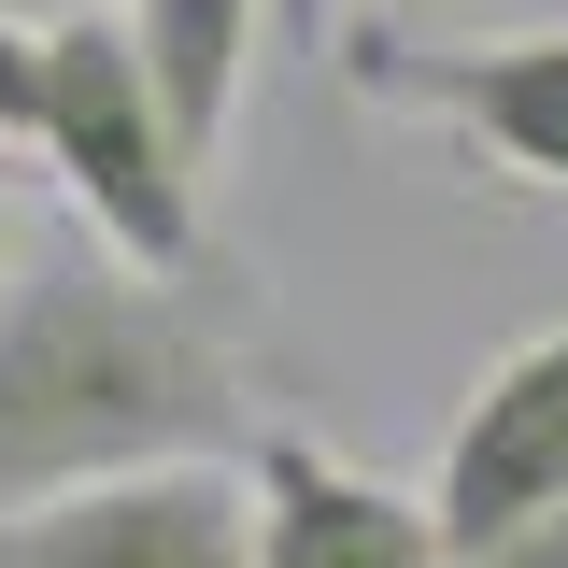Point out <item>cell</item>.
<instances>
[{
  "label": "cell",
  "instance_id": "cell-3",
  "mask_svg": "<svg viewBox=\"0 0 568 568\" xmlns=\"http://www.w3.org/2000/svg\"><path fill=\"white\" fill-rule=\"evenodd\" d=\"M342 85L384 114H426L469 156H497L511 185L568 200V29L526 43H413V29H342Z\"/></svg>",
  "mask_w": 568,
  "mask_h": 568
},
{
  "label": "cell",
  "instance_id": "cell-11",
  "mask_svg": "<svg viewBox=\"0 0 568 568\" xmlns=\"http://www.w3.org/2000/svg\"><path fill=\"white\" fill-rule=\"evenodd\" d=\"M14 256H29V213H14V185H0V284H14Z\"/></svg>",
  "mask_w": 568,
  "mask_h": 568
},
{
  "label": "cell",
  "instance_id": "cell-2",
  "mask_svg": "<svg viewBox=\"0 0 568 568\" xmlns=\"http://www.w3.org/2000/svg\"><path fill=\"white\" fill-rule=\"evenodd\" d=\"M29 156L71 185V213H85L114 256L200 271V185L213 171L171 142V114H156V71H142V43H129V0L43 29V129H29Z\"/></svg>",
  "mask_w": 568,
  "mask_h": 568
},
{
  "label": "cell",
  "instance_id": "cell-4",
  "mask_svg": "<svg viewBox=\"0 0 568 568\" xmlns=\"http://www.w3.org/2000/svg\"><path fill=\"white\" fill-rule=\"evenodd\" d=\"M0 568H256V484L242 455H171L0 511Z\"/></svg>",
  "mask_w": 568,
  "mask_h": 568
},
{
  "label": "cell",
  "instance_id": "cell-8",
  "mask_svg": "<svg viewBox=\"0 0 568 568\" xmlns=\"http://www.w3.org/2000/svg\"><path fill=\"white\" fill-rule=\"evenodd\" d=\"M455 568H568V497L526 511V526H497V540H455Z\"/></svg>",
  "mask_w": 568,
  "mask_h": 568
},
{
  "label": "cell",
  "instance_id": "cell-10",
  "mask_svg": "<svg viewBox=\"0 0 568 568\" xmlns=\"http://www.w3.org/2000/svg\"><path fill=\"white\" fill-rule=\"evenodd\" d=\"M14 29H71V14H114V0H0Z\"/></svg>",
  "mask_w": 568,
  "mask_h": 568
},
{
  "label": "cell",
  "instance_id": "cell-9",
  "mask_svg": "<svg viewBox=\"0 0 568 568\" xmlns=\"http://www.w3.org/2000/svg\"><path fill=\"white\" fill-rule=\"evenodd\" d=\"M29 129H43V29L0 14V142H29Z\"/></svg>",
  "mask_w": 568,
  "mask_h": 568
},
{
  "label": "cell",
  "instance_id": "cell-6",
  "mask_svg": "<svg viewBox=\"0 0 568 568\" xmlns=\"http://www.w3.org/2000/svg\"><path fill=\"white\" fill-rule=\"evenodd\" d=\"M426 497H440V540H497V526H526V511L568 497V327L511 342L469 384V413L440 426Z\"/></svg>",
  "mask_w": 568,
  "mask_h": 568
},
{
  "label": "cell",
  "instance_id": "cell-5",
  "mask_svg": "<svg viewBox=\"0 0 568 568\" xmlns=\"http://www.w3.org/2000/svg\"><path fill=\"white\" fill-rule=\"evenodd\" d=\"M242 484H256V568H455L440 497L384 484V469H342L313 426H256Z\"/></svg>",
  "mask_w": 568,
  "mask_h": 568
},
{
  "label": "cell",
  "instance_id": "cell-7",
  "mask_svg": "<svg viewBox=\"0 0 568 568\" xmlns=\"http://www.w3.org/2000/svg\"><path fill=\"white\" fill-rule=\"evenodd\" d=\"M256 29H271V0H129V43H142V71H156V114H171V142H185L200 171L227 156V129H242Z\"/></svg>",
  "mask_w": 568,
  "mask_h": 568
},
{
  "label": "cell",
  "instance_id": "cell-1",
  "mask_svg": "<svg viewBox=\"0 0 568 568\" xmlns=\"http://www.w3.org/2000/svg\"><path fill=\"white\" fill-rule=\"evenodd\" d=\"M256 440V369L213 327L185 271H142L100 227L29 242L0 284V511L171 455H242Z\"/></svg>",
  "mask_w": 568,
  "mask_h": 568
}]
</instances>
